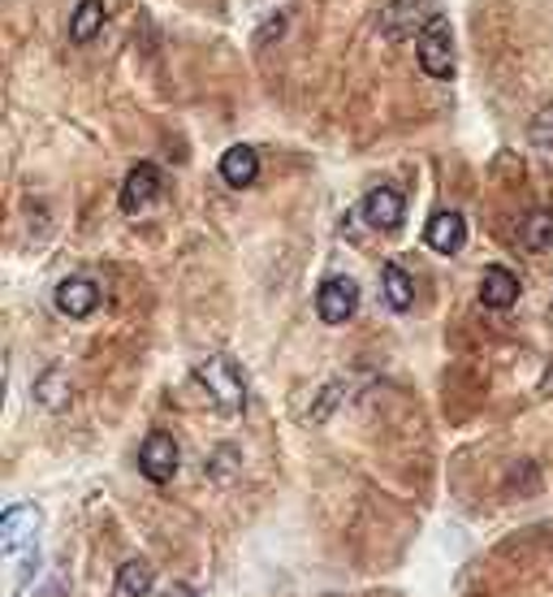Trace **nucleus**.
Wrapping results in <instances>:
<instances>
[{
    "label": "nucleus",
    "instance_id": "obj_1",
    "mask_svg": "<svg viewBox=\"0 0 553 597\" xmlns=\"http://www.w3.org/2000/svg\"><path fill=\"white\" fill-rule=\"evenodd\" d=\"M195 381L208 390L212 407H217L221 416H242V411H247V381H242L234 359H225V356L203 359V364H195Z\"/></svg>",
    "mask_w": 553,
    "mask_h": 597
},
{
    "label": "nucleus",
    "instance_id": "obj_2",
    "mask_svg": "<svg viewBox=\"0 0 553 597\" xmlns=\"http://www.w3.org/2000/svg\"><path fill=\"white\" fill-rule=\"evenodd\" d=\"M415 57H420V70L429 79H454V36H450V22L441 13L424 18L420 40H415Z\"/></svg>",
    "mask_w": 553,
    "mask_h": 597
},
{
    "label": "nucleus",
    "instance_id": "obj_3",
    "mask_svg": "<svg viewBox=\"0 0 553 597\" xmlns=\"http://www.w3.org/2000/svg\"><path fill=\"white\" fill-rule=\"evenodd\" d=\"M40 528H43V511L31 507V503H18L0 516V546H4V558L22 555V550H36L40 546Z\"/></svg>",
    "mask_w": 553,
    "mask_h": 597
},
{
    "label": "nucleus",
    "instance_id": "obj_4",
    "mask_svg": "<svg viewBox=\"0 0 553 597\" xmlns=\"http://www.w3.org/2000/svg\"><path fill=\"white\" fill-rule=\"evenodd\" d=\"M178 464H182V450L173 434H148L139 446V472L152 480V485H169L178 477Z\"/></svg>",
    "mask_w": 553,
    "mask_h": 597
},
{
    "label": "nucleus",
    "instance_id": "obj_5",
    "mask_svg": "<svg viewBox=\"0 0 553 597\" xmlns=\"http://www.w3.org/2000/svg\"><path fill=\"white\" fill-rule=\"evenodd\" d=\"M316 308H320V320H329V325H346L359 308V286L351 278H329L324 286H320Z\"/></svg>",
    "mask_w": 553,
    "mask_h": 597
},
{
    "label": "nucleus",
    "instance_id": "obj_6",
    "mask_svg": "<svg viewBox=\"0 0 553 597\" xmlns=\"http://www.w3.org/2000/svg\"><path fill=\"white\" fill-rule=\"evenodd\" d=\"M359 212L372 230H398L402 217H406V203H402V191H394V187H376L359 203Z\"/></svg>",
    "mask_w": 553,
    "mask_h": 597
},
{
    "label": "nucleus",
    "instance_id": "obj_7",
    "mask_svg": "<svg viewBox=\"0 0 553 597\" xmlns=\"http://www.w3.org/2000/svg\"><path fill=\"white\" fill-rule=\"evenodd\" d=\"M160 196V169L157 165H134L130 173H125V182H121V212H143L152 199Z\"/></svg>",
    "mask_w": 553,
    "mask_h": 597
},
{
    "label": "nucleus",
    "instance_id": "obj_8",
    "mask_svg": "<svg viewBox=\"0 0 553 597\" xmlns=\"http://www.w3.org/2000/svg\"><path fill=\"white\" fill-rule=\"evenodd\" d=\"M100 308V286L91 278H66L57 286V312L70 320L91 317Z\"/></svg>",
    "mask_w": 553,
    "mask_h": 597
},
{
    "label": "nucleus",
    "instance_id": "obj_9",
    "mask_svg": "<svg viewBox=\"0 0 553 597\" xmlns=\"http://www.w3.org/2000/svg\"><path fill=\"white\" fill-rule=\"evenodd\" d=\"M424 239L441 256H459L463 242H467V217L463 212H436L433 221L424 226Z\"/></svg>",
    "mask_w": 553,
    "mask_h": 597
},
{
    "label": "nucleus",
    "instance_id": "obj_10",
    "mask_svg": "<svg viewBox=\"0 0 553 597\" xmlns=\"http://www.w3.org/2000/svg\"><path fill=\"white\" fill-rule=\"evenodd\" d=\"M420 4L424 0H385L381 4V36L385 40H406V36H415V13H420Z\"/></svg>",
    "mask_w": 553,
    "mask_h": 597
},
{
    "label": "nucleus",
    "instance_id": "obj_11",
    "mask_svg": "<svg viewBox=\"0 0 553 597\" xmlns=\"http://www.w3.org/2000/svg\"><path fill=\"white\" fill-rule=\"evenodd\" d=\"M221 178H225L234 191H247V187L260 178V157H255V148H247V143L230 148V152L221 157Z\"/></svg>",
    "mask_w": 553,
    "mask_h": 597
},
{
    "label": "nucleus",
    "instance_id": "obj_12",
    "mask_svg": "<svg viewBox=\"0 0 553 597\" xmlns=\"http://www.w3.org/2000/svg\"><path fill=\"white\" fill-rule=\"evenodd\" d=\"M480 299H484V308H511L519 299V278L502 265H489L480 278Z\"/></svg>",
    "mask_w": 553,
    "mask_h": 597
},
{
    "label": "nucleus",
    "instance_id": "obj_13",
    "mask_svg": "<svg viewBox=\"0 0 553 597\" xmlns=\"http://www.w3.org/2000/svg\"><path fill=\"white\" fill-rule=\"evenodd\" d=\"M70 372L61 368V364H48L40 377H36V398H40L48 411H61L66 402H70Z\"/></svg>",
    "mask_w": 553,
    "mask_h": 597
},
{
    "label": "nucleus",
    "instance_id": "obj_14",
    "mask_svg": "<svg viewBox=\"0 0 553 597\" xmlns=\"http://www.w3.org/2000/svg\"><path fill=\"white\" fill-rule=\"evenodd\" d=\"M152 585H157L152 563L130 558V563H121L118 567V589H113V597H148L152 594Z\"/></svg>",
    "mask_w": 553,
    "mask_h": 597
},
{
    "label": "nucleus",
    "instance_id": "obj_15",
    "mask_svg": "<svg viewBox=\"0 0 553 597\" xmlns=\"http://www.w3.org/2000/svg\"><path fill=\"white\" fill-rule=\"evenodd\" d=\"M104 27V0H79L74 13H70V40L91 43Z\"/></svg>",
    "mask_w": 553,
    "mask_h": 597
},
{
    "label": "nucleus",
    "instance_id": "obj_16",
    "mask_svg": "<svg viewBox=\"0 0 553 597\" xmlns=\"http://www.w3.org/2000/svg\"><path fill=\"white\" fill-rule=\"evenodd\" d=\"M381 281H385V304H390L394 312H406V308L415 304V281L406 278L402 265H385V269H381Z\"/></svg>",
    "mask_w": 553,
    "mask_h": 597
},
{
    "label": "nucleus",
    "instance_id": "obj_17",
    "mask_svg": "<svg viewBox=\"0 0 553 597\" xmlns=\"http://www.w3.org/2000/svg\"><path fill=\"white\" fill-rule=\"evenodd\" d=\"M550 242H553V212L550 208L527 212V221H523V247L527 251H545Z\"/></svg>",
    "mask_w": 553,
    "mask_h": 597
},
{
    "label": "nucleus",
    "instance_id": "obj_18",
    "mask_svg": "<svg viewBox=\"0 0 553 597\" xmlns=\"http://www.w3.org/2000/svg\"><path fill=\"white\" fill-rule=\"evenodd\" d=\"M527 139H532L536 148H553V100L545 109H536V118L527 121Z\"/></svg>",
    "mask_w": 553,
    "mask_h": 597
},
{
    "label": "nucleus",
    "instance_id": "obj_19",
    "mask_svg": "<svg viewBox=\"0 0 553 597\" xmlns=\"http://www.w3.org/2000/svg\"><path fill=\"white\" fill-rule=\"evenodd\" d=\"M164 597H199V594L191 589V585H173V589H169Z\"/></svg>",
    "mask_w": 553,
    "mask_h": 597
}]
</instances>
